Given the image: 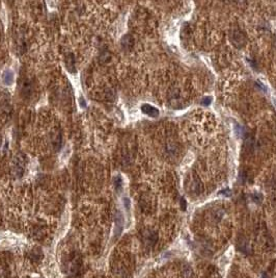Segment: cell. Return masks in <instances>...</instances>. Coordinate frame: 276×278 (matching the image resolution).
<instances>
[{"instance_id": "6da1fadb", "label": "cell", "mask_w": 276, "mask_h": 278, "mask_svg": "<svg viewBox=\"0 0 276 278\" xmlns=\"http://www.w3.org/2000/svg\"><path fill=\"white\" fill-rule=\"evenodd\" d=\"M230 40H232V44L238 48L242 47L243 45L245 44V42H246V38H245L244 34L239 29H235L234 31L232 32Z\"/></svg>"}, {"instance_id": "7a4b0ae2", "label": "cell", "mask_w": 276, "mask_h": 278, "mask_svg": "<svg viewBox=\"0 0 276 278\" xmlns=\"http://www.w3.org/2000/svg\"><path fill=\"white\" fill-rule=\"evenodd\" d=\"M141 110H142L143 114L150 116L152 118H156L159 116V110H157L156 107H152L150 104H143L142 107H141Z\"/></svg>"}, {"instance_id": "3957f363", "label": "cell", "mask_w": 276, "mask_h": 278, "mask_svg": "<svg viewBox=\"0 0 276 278\" xmlns=\"http://www.w3.org/2000/svg\"><path fill=\"white\" fill-rule=\"evenodd\" d=\"M144 241H145V243L148 245L153 246V245L157 242V234L153 231H148L145 234H144Z\"/></svg>"}, {"instance_id": "277c9868", "label": "cell", "mask_w": 276, "mask_h": 278, "mask_svg": "<svg viewBox=\"0 0 276 278\" xmlns=\"http://www.w3.org/2000/svg\"><path fill=\"white\" fill-rule=\"evenodd\" d=\"M2 80H3V82L5 85H12V80H14V74H12V72L9 71V70L4 72L3 75H2Z\"/></svg>"}, {"instance_id": "5b68a950", "label": "cell", "mask_w": 276, "mask_h": 278, "mask_svg": "<svg viewBox=\"0 0 276 278\" xmlns=\"http://www.w3.org/2000/svg\"><path fill=\"white\" fill-rule=\"evenodd\" d=\"M121 45H123V47L126 48V49L131 48L133 45V39L130 36H126L123 40H121Z\"/></svg>"}, {"instance_id": "8992f818", "label": "cell", "mask_w": 276, "mask_h": 278, "mask_svg": "<svg viewBox=\"0 0 276 278\" xmlns=\"http://www.w3.org/2000/svg\"><path fill=\"white\" fill-rule=\"evenodd\" d=\"M121 186V178L120 176H117V177L115 178V188L117 190H120Z\"/></svg>"}, {"instance_id": "52a82bcc", "label": "cell", "mask_w": 276, "mask_h": 278, "mask_svg": "<svg viewBox=\"0 0 276 278\" xmlns=\"http://www.w3.org/2000/svg\"><path fill=\"white\" fill-rule=\"evenodd\" d=\"M201 103L204 105H208V104H210V103H211V99H210V98H204V99L201 101Z\"/></svg>"}, {"instance_id": "ba28073f", "label": "cell", "mask_w": 276, "mask_h": 278, "mask_svg": "<svg viewBox=\"0 0 276 278\" xmlns=\"http://www.w3.org/2000/svg\"><path fill=\"white\" fill-rule=\"evenodd\" d=\"M181 205H182V208H183V209L186 208V202H185L184 199H182V200H181Z\"/></svg>"}, {"instance_id": "9c48e42d", "label": "cell", "mask_w": 276, "mask_h": 278, "mask_svg": "<svg viewBox=\"0 0 276 278\" xmlns=\"http://www.w3.org/2000/svg\"><path fill=\"white\" fill-rule=\"evenodd\" d=\"M260 278H268V276H267V274H266V273H264V274L262 275V277H260Z\"/></svg>"}]
</instances>
